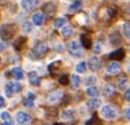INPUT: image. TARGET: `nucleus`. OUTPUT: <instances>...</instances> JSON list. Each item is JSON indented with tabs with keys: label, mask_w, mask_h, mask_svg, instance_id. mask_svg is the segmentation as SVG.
I'll list each match as a JSON object with an SVG mask.
<instances>
[{
	"label": "nucleus",
	"mask_w": 130,
	"mask_h": 125,
	"mask_svg": "<svg viewBox=\"0 0 130 125\" xmlns=\"http://www.w3.org/2000/svg\"><path fill=\"white\" fill-rule=\"evenodd\" d=\"M17 28L14 24H4L0 27V39L4 41L11 40L13 35L16 34Z\"/></svg>",
	"instance_id": "1"
},
{
	"label": "nucleus",
	"mask_w": 130,
	"mask_h": 125,
	"mask_svg": "<svg viewBox=\"0 0 130 125\" xmlns=\"http://www.w3.org/2000/svg\"><path fill=\"white\" fill-rule=\"evenodd\" d=\"M48 51V46L44 42L40 41V42H36V44L34 46L31 53H30V58L32 59H38L41 56H43Z\"/></svg>",
	"instance_id": "2"
},
{
	"label": "nucleus",
	"mask_w": 130,
	"mask_h": 125,
	"mask_svg": "<svg viewBox=\"0 0 130 125\" xmlns=\"http://www.w3.org/2000/svg\"><path fill=\"white\" fill-rule=\"evenodd\" d=\"M117 114H118V111L117 108L112 105H105L103 106L102 108V116L105 119H115V118L117 117Z\"/></svg>",
	"instance_id": "3"
},
{
	"label": "nucleus",
	"mask_w": 130,
	"mask_h": 125,
	"mask_svg": "<svg viewBox=\"0 0 130 125\" xmlns=\"http://www.w3.org/2000/svg\"><path fill=\"white\" fill-rule=\"evenodd\" d=\"M67 51L71 55L76 56V58H80V56L83 55L81 46H80L76 41H71V42L67 44Z\"/></svg>",
	"instance_id": "4"
},
{
	"label": "nucleus",
	"mask_w": 130,
	"mask_h": 125,
	"mask_svg": "<svg viewBox=\"0 0 130 125\" xmlns=\"http://www.w3.org/2000/svg\"><path fill=\"white\" fill-rule=\"evenodd\" d=\"M20 90H22V85L17 82H8L5 85V93L7 96H13L14 94L19 93Z\"/></svg>",
	"instance_id": "5"
},
{
	"label": "nucleus",
	"mask_w": 130,
	"mask_h": 125,
	"mask_svg": "<svg viewBox=\"0 0 130 125\" xmlns=\"http://www.w3.org/2000/svg\"><path fill=\"white\" fill-rule=\"evenodd\" d=\"M40 3H41V0H22L20 1V6H22L23 10L30 12V11H34L40 5Z\"/></svg>",
	"instance_id": "6"
},
{
	"label": "nucleus",
	"mask_w": 130,
	"mask_h": 125,
	"mask_svg": "<svg viewBox=\"0 0 130 125\" xmlns=\"http://www.w3.org/2000/svg\"><path fill=\"white\" fill-rule=\"evenodd\" d=\"M16 120L19 125H28L31 123V117L29 116L28 113L23 112V111H19L16 114Z\"/></svg>",
	"instance_id": "7"
},
{
	"label": "nucleus",
	"mask_w": 130,
	"mask_h": 125,
	"mask_svg": "<svg viewBox=\"0 0 130 125\" xmlns=\"http://www.w3.org/2000/svg\"><path fill=\"white\" fill-rule=\"evenodd\" d=\"M124 55H125V51L123 48H117L109 54V59H111L113 61H118V60H122L124 58Z\"/></svg>",
	"instance_id": "8"
},
{
	"label": "nucleus",
	"mask_w": 130,
	"mask_h": 125,
	"mask_svg": "<svg viewBox=\"0 0 130 125\" xmlns=\"http://www.w3.org/2000/svg\"><path fill=\"white\" fill-rule=\"evenodd\" d=\"M87 65H88V67H90L91 71H93V72L98 71V70L100 69V66H102L100 60H99L97 56H92V58H90V60H88Z\"/></svg>",
	"instance_id": "9"
},
{
	"label": "nucleus",
	"mask_w": 130,
	"mask_h": 125,
	"mask_svg": "<svg viewBox=\"0 0 130 125\" xmlns=\"http://www.w3.org/2000/svg\"><path fill=\"white\" fill-rule=\"evenodd\" d=\"M106 71H107V73H110V75H117V73L121 71V65L118 64V61H111V63H109V65H107Z\"/></svg>",
	"instance_id": "10"
},
{
	"label": "nucleus",
	"mask_w": 130,
	"mask_h": 125,
	"mask_svg": "<svg viewBox=\"0 0 130 125\" xmlns=\"http://www.w3.org/2000/svg\"><path fill=\"white\" fill-rule=\"evenodd\" d=\"M56 12V6L54 3H47L43 6V15H47L49 17H53Z\"/></svg>",
	"instance_id": "11"
},
{
	"label": "nucleus",
	"mask_w": 130,
	"mask_h": 125,
	"mask_svg": "<svg viewBox=\"0 0 130 125\" xmlns=\"http://www.w3.org/2000/svg\"><path fill=\"white\" fill-rule=\"evenodd\" d=\"M109 40H110L111 44H118V43H121V41H122V39H121V34H119L117 30H113V31L110 34Z\"/></svg>",
	"instance_id": "12"
},
{
	"label": "nucleus",
	"mask_w": 130,
	"mask_h": 125,
	"mask_svg": "<svg viewBox=\"0 0 130 125\" xmlns=\"http://www.w3.org/2000/svg\"><path fill=\"white\" fill-rule=\"evenodd\" d=\"M62 92L61 90H55V92H53L48 95V101L49 102H57V101L62 97Z\"/></svg>",
	"instance_id": "13"
},
{
	"label": "nucleus",
	"mask_w": 130,
	"mask_h": 125,
	"mask_svg": "<svg viewBox=\"0 0 130 125\" xmlns=\"http://www.w3.org/2000/svg\"><path fill=\"white\" fill-rule=\"evenodd\" d=\"M32 23L35 25H42L44 23V15L43 12H38V13H35L32 16Z\"/></svg>",
	"instance_id": "14"
},
{
	"label": "nucleus",
	"mask_w": 130,
	"mask_h": 125,
	"mask_svg": "<svg viewBox=\"0 0 130 125\" xmlns=\"http://www.w3.org/2000/svg\"><path fill=\"white\" fill-rule=\"evenodd\" d=\"M80 42L83 44L85 48H91L92 47V41H91V37L87 35V34H83V35H80Z\"/></svg>",
	"instance_id": "15"
},
{
	"label": "nucleus",
	"mask_w": 130,
	"mask_h": 125,
	"mask_svg": "<svg viewBox=\"0 0 130 125\" xmlns=\"http://www.w3.org/2000/svg\"><path fill=\"white\" fill-rule=\"evenodd\" d=\"M34 100H35V94L31 93V92H29L26 97L23 100V105L26 106V107H32V106H34Z\"/></svg>",
	"instance_id": "16"
},
{
	"label": "nucleus",
	"mask_w": 130,
	"mask_h": 125,
	"mask_svg": "<svg viewBox=\"0 0 130 125\" xmlns=\"http://www.w3.org/2000/svg\"><path fill=\"white\" fill-rule=\"evenodd\" d=\"M11 75L13 78H16V79H23L24 78V71L20 67H13L11 70Z\"/></svg>",
	"instance_id": "17"
},
{
	"label": "nucleus",
	"mask_w": 130,
	"mask_h": 125,
	"mask_svg": "<svg viewBox=\"0 0 130 125\" xmlns=\"http://www.w3.org/2000/svg\"><path fill=\"white\" fill-rule=\"evenodd\" d=\"M0 118L3 119V124L1 125H13V120H12V118L8 112H1Z\"/></svg>",
	"instance_id": "18"
},
{
	"label": "nucleus",
	"mask_w": 130,
	"mask_h": 125,
	"mask_svg": "<svg viewBox=\"0 0 130 125\" xmlns=\"http://www.w3.org/2000/svg\"><path fill=\"white\" fill-rule=\"evenodd\" d=\"M103 93H104V95H105L106 97H111V96H113V95H115V93H116V89H115V87L112 84H106L105 87H104Z\"/></svg>",
	"instance_id": "19"
},
{
	"label": "nucleus",
	"mask_w": 130,
	"mask_h": 125,
	"mask_svg": "<svg viewBox=\"0 0 130 125\" xmlns=\"http://www.w3.org/2000/svg\"><path fill=\"white\" fill-rule=\"evenodd\" d=\"M100 106V100L99 99H95V97H92L88 102H87V107L91 109V111H94Z\"/></svg>",
	"instance_id": "20"
},
{
	"label": "nucleus",
	"mask_w": 130,
	"mask_h": 125,
	"mask_svg": "<svg viewBox=\"0 0 130 125\" xmlns=\"http://www.w3.org/2000/svg\"><path fill=\"white\" fill-rule=\"evenodd\" d=\"M29 81H30V83H31L32 85H40L41 79L35 71H31V72L29 73Z\"/></svg>",
	"instance_id": "21"
},
{
	"label": "nucleus",
	"mask_w": 130,
	"mask_h": 125,
	"mask_svg": "<svg viewBox=\"0 0 130 125\" xmlns=\"http://www.w3.org/2000/svg\"><path fill=\"white\" fill-rule=\"evenodd\" d=\"M74 117V109H66L61 113V118L63 120H71Z\"/></svg>",
	"instance_id": "22"
},
{
	"label": "nucleus",
	"mask_w": 130,
	"mask_h": 125,
	"mask_svg": "<svg viewBox=\"0 0 130 125\" xmlns=\"http://www.w3.org/2000/svg\"><path fill=\"white\" fill-rule=\"evenodd\" d=\"M81 5H83V1L81 0H75L69 6V11L72 12H76V11H79L80 8H81Z\"/></svg>",
	"instance_id": "23"
},
{
	"label": "nucleus",
	"mask_w": 130,
	"mask_h": 125,
	"mask_svg": "<svg viewBox=\"0 0 130 125\" xmlns=\"http://www.w3.org/2000/svg\"><path fill=\"white\" fill-rule=\"evenodd\" d=\"M25 41H26V39H25V37H23V36L18 37V39L14 41V43H13V47H14L17 51H19V49L23 48V46H24V43H25Z\"/></svg>",
	"instance_id": "24"
},
{
	"label": "nucleus",
	"mask_w": 130,
	"mask_h": 125,
	"mask_svg": "<svg viewBox=\"0 0 130 125\" xmlns=\"http://www.w3.org/2000/svg\"><path fill=\"white\" fill-rule=\"evenodd\" d=\"M86 94L90 97H97L99 95V90H98V88H95V87H88V88L86 89Z\"/></svg>",
	"instance_id": "25"
},
{
	"label": "nucleus",
	"mask_w": 130,
	"mask_h": 125,
	"mask_svg": "<svg viewBox=\"0 0 130 125\" xmlns=\"http://www.w3.org/2000/svg\"><path fill=\"white\" fill-rule=\"evenodd\" d=\"M61 34H62L63 37H69L73 35V29L69 25H64L62 29H61Z\"/></svg>",
	"instance_id": "26"
},
{
	"label": "nucleus",
	"mask_w": 130,
	"mask_h": 125,
	"mask_svg": "<svg viewBox=\"0 0 130 125\" xmlns=\"http://www.w3.org/2000/svg\"><path fill=\"white\" fill-rule=\"evenodd\" d=\"M75 70H76V72H78V73L86 72V70H87V63H85V61H80L79 64H76V66H75Z\"/></svg>",
	"instance_id": "27"
},
{
	"label": "nucleus",
	"mask_w": 130,
	"mask_h": 125,
	"mask_svg": "<svg viewBox=\"0 0 130 125\" xmlns=\"http://www.w3.org/2000/svg\"><path fill=\"white\" fill-rule=\"evenodd\" d=\"M60 66H61V61L57 60V61H54V63H51V64H49V66H48V70L50 71V73H54L56 72V70L59 69Z\"/></svg>",
	"instance_id": "28"
},
{
	"label": "nucleus",
	"mask_w": 130,
	"mask_h": 125,
	"mask_svg": "<svg viewBox=\"0 0 130 125\" xmlns=\"http://www.w3.org/2000/svg\"><path fill=\"white\" fill-rule=\"evenodd\" d=\"M72 79V87L73 88H79L80 87V83H81V79H80V77L78 76V75H72L71 77Z\"/></svg>",
	"instance_id": "29"
},
{
	"label": "nucleus",
	"mask_w": 130,
	"mask_h": 125,
	"mask_svg": "<svg viewBox=\"0 0 130 125\" xmlns=\"http://www.w3.org/2000/svg\"><path fill=\"white\" fill-rule=\"evenodd\" d=\"M86 125H100V120H99L98 117L94 114L91 119H88V120L86 121Z\"/></svg>",
	"instance_id": "30"
},
{
	"label": "nucleus",
	"mask_w": 130,
	"mask_h": 125,
	"mask_svg": "<svg viewBox=\"0 0 130 125\" xmlns=\"http://www.w3.org/2000/svg\"><path fill=\"white\" fill-rule=\"evenodd\" d=\"M64 25H66V19L64 18H57L54 22V27L55 28H63Z\"/></svg>",
	"instance_id": "31"
},
{
	"label": "nucleus",
	"mask_w": 130,
	"mask_h": 125,
	"mask_svg": "<svg viewBox=\"0 0 130 125\" xmlns=\"http://www.w3.org/2000/svg\"><path fill=\"white\" fill-rule=\"evenodd\" d=\"M95 82H97V79H95L94 76H88V77H86V78H85V84L88 85V87H92Z\"/></svg>",
	"instance_id": "32"
},
{
	"label": "nucleus",
	"mask_w": 130,
	"mask_h": 125,
	"mask_svg": "<svg viewBox=\"0 0 130 125\" xmlns=\"http://www.w3.org/2000/svg\"><path fill=\"white\" fill-rule=\"evenodd\" d=\"M22 29H23L24 32H30L32 30V23L25 22V23H23V25H22Z\"/></svg>",
	"instance_id": "33"
},
{
	"label": "nucleus",
	"mask_w": 130,
	"mask_h": 125,
	"mask_svg": "<svg viewBox=\"0 0 130 125\" xmlns=\"http://www.w3.org/2000/svg\"><path fill=\"white\" fill-rule=\"evenodd\" d=\"M123 31L128 39H130V23H124L123 24Z\"/></svg>",
	"instance_id": "34"
},
{
	"label": "nucleus",
	"mask_w": 130,
	"mask_h": 125,
	"mask_svg": "<svg viewBox=\"0 0 130 125\" xmlns=\"http://www.w3.org/2000/svg\"><path fill=\"white\" fill-rule=\"evenodd\" d=\"M59 82H60V83H61L62 85L68 84V82H69V77H68L67 75H62V76L59 78Z\"/></svg>",
	"instance_id": "35"
},
{
	"label": "nucleus",
	"mask_w": 130,
	"mask_h": 125,
	"mask_svg": "<svg viewBox=\"0 0 130 125\" xmlns=\"http://www.w3.org/2000/svg\"><path fill=\"white\" fill-rule=\"evenodd\" d=\"M126 82H128V78H126V77H122V78L118 81V88L119 89H124Z\"/></svg>",
	"instance_id": "36"
},
{
	"label": "nucleus",
	"mask_w": 130,
	"mask_h": 125,
	"mask_svg": "<svg viewBox=\"0 0 130 125\" xmlns=\"http://www.w3.org/2000/svg\"><path fill=\"white\" fill-rule=\"evenodd\" d=\"M107 15H109V17L110 18H115L116 17V15H117V10H116V7H111L107 10Z\"/></svg>",
	"instance_id": "37"
},
{
	"label": "nucleus",
	"mask_w": 130,
	"mask_h": 125,
	"mask_svg": "<svg viewBox=\"0 0 130 125\" xmlns=\"http://www.w3.org/2000/svg\"><path fill=\"white\" fill-rule=\"evenodd\" d=\"M124 99L126 101H130V88H128L125 90V93H124Z\"/></svg>",
	"instance_id": "38"
},
{
	"label": "nucleus",
	"mask_w": 130,
	"mask_h": 125,
	"mask_svg": "<svg viewBox=\"0 0 130 125\" xmlns=\"http://www.w3.org/2000/svg\"><path fill=\"white\" fill-rule=\"evenodd\" d=\"M124 117H125V119L130 120V108H126L124 111Z\"/></svg>",
	"instance_id": "39"
},
{
	"label": "nucleus",
	"mask_w": 130,
	"mask_h": 125,
	"mask_svg": "<svg viewBox=\"0 0 130 125\" xmlns=\"http://www.w3.org/2000/svg\"><path fill=\"white\" fill-rule=\"evenodd\" d=\"M4 106H5V99H4V96L0 95V108L4 107Z\"/></svg>",
	"instance_id": "40"
},
{
	"label": "nucleus",
	"mask_w": 130,
	"mask_h": 125,
	"mask_svg": "<svg viewBox=\"0 0 130 125\" xmlns=\"http://www.w3.org/2000/svg\"><path fill=\"white\" fill-rule=\"evenodd\" d=\"M6 47H7V44L5 43V42H1V43H0V52H1V51H4Z\"/></svg>",
	"instance_id": "41"
},
{
	"label": "nucleus",
	"mask_w": 130,
	"mask_h": 125,
	"mask_svg": "<svg viewBox=\"0 0 130 125\" xmlns=\"http://www.w3.org/2000/svg\"><path fill=\"white\" fill-rule=\"evenodd\" d=\"M55 49L57 51V52H62V51H63V47L61 46V44H57V46L55 47Z\"/></svg>",
	"instance_id": "42"
},
{
	"label": "nucleus",
	"mask_w": 130,
	"mask_h": 125,
	"mask_svg": "<svg viewBox=\"0 0 130 125\" xmlns=\"http://www.w3.org/2000/svg\"><path fill=\"white\" fill-rule=\"evenodd\" d=\"M94 52H95V53L100 52V46H99V43H97V44L94 46Z\"/></svg>",
	"instance_id": "43"
},
{
	"label": "nucleus",
	"mask_w": 130,
	"mask_h": 125,
	"mask_svg": "<svg viewBox=\"0 0 130 125\" xmlns=\"http://www.w3.org/2000/svg\"><path fill=\"white\" fill-rule=\"evenodd\" d=\"M55 125H63V124H55Z\"/></svg>",
	"instance_id": "44"
},
{
	"label": "nucleus",
	"mask_w": 130,
	"mask_h": 125,
	"mask_svg": "<svg viewBox=\"0 0 130 125\" xmlns=\"http://www.w3.org/2000/svg\"><path fill=\"white\" fill-rule=\"evenodd\" d=\"M0 63H1V59H0Z\"/></svg>",
	"instance_id": "45"
},
{
	"label": "nucleus",
	"mask_w": 130,
	"mask_h": 125,
	"mask_svg": "<svg viewBox=\"0 0 130 125\" xmlns=\"http://www.w3.org/2000/svg\"><path fill=\"white\" fill-rule=\"evenodd\" d=\"M115 1H116V0H115Z\"/></svg>",
	"instance_id": "46"
}]
</instances>
